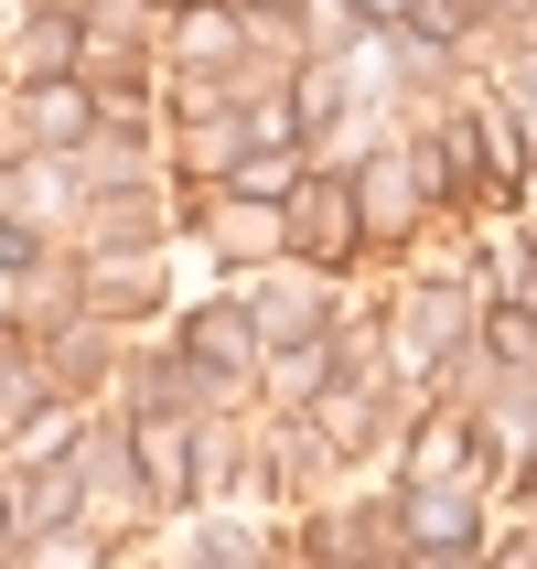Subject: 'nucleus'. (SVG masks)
I'll return each mask as SVG.
<instances>
[{
	"label": "nucleus",
	"mask_w": 537,
	"mask_h": 569,
	"mask_svg": "<svg viewBox=\"0 0 537 569\" xmlns=\"http://www.w3.org/2000/svg\"><path fill=\"white\" fill-rule=\"evenodd\" d=\"M216 248H237V258H269V248H280V226H269V216H216Z\"/></svg>",
	"instance_id": "14"
},
{
	"label": "nucleus",
	"mask_w": 537,
	"mask_h": 569,
	"mask_svg": "<svg viewBox=\"0 0 537 569\" xmlns=\"http://www.w3.org/2000/svg\"><path fill=\"white\" fill-rule=\"evenodd\" d=\"M76 43H87V32H76V22H64V11H54V22H32V43H22V64H32V76H43V87H54L64 64H76Z\"/></svg>",
	"instance_id": "8"
},
{
	"label": "nucleus",
	"mask_w": 537,
	"mask_h": 569,
	"mask_svg": "<svg viewBox=\"0 0 537 569\" xmlns=\"http://www.w3.org/2000/svg\"><path fill=\"white\" fill-rule=\"evenodd\" d=\"M355 193H366V226L387 237V226H409V193H419V172H409V161H366V183H355Z\"/></svg>",
	"instance_id": "4"
},
{
	"label": "nucleus",
	"mask_w": 537,
	"mask_h": 569,
	"mask_svg": "<svg viewBox=\"0 0 537 569\" xmlns=\"http://www.w3.org/2000/svg\"><path fill=\"white\" fill-rule=\"evenodd\" d=\"M87 129H97L87 87H64V76H54V87H32V140H87Z\"/></svg>",
	"instance_id": "3"
},
{
	"label": "nucleus",
	"mask_w": 537,
	"mask_h": 569,
	"mask_svg": "<svg viewBox=\"0 0 537 569\" xmlns=\"http://www.w3.org/2000/svg\"><path fill=\"white\" fill-rule=\"evenodd\" d=\"M140 462H151V495H161V506H172V495H183V462H193L183 419H151V430H140Z\"/></svg>",
	"instance_id": "5"
},
{
	"label": "nucleus",
	"mask_w": 537,
	"mask_h": 569,
	"mask_svg": "<svg viewBox=\"0 0 537 569\" xmlns=\"http://www.w3.org/2000/svg\"><path fill=\"white\" fill-rule=\"evenodd\" d=\"M409 569H474V538H463V548H419Z\"/></svg>",
	"instance_id": "19"
},
{
	"label": "nucleus",
	"mask_w": 537,
	"mask_h": 569,
	"mask_svg": "<svg viewBox=\"0 0 537 569\" xmlns=\"http://www.w3.org/2000/svg\"><path fill=\"white\" fill-rule=\"evenodd\" d=\"M484 333H495V355H527V366H537V312H527V301H495Z\"/></svg>",
	"instance_id": "11"
},
{
	"label": "nucleus",
	"mask_w": 537,
	"mask_h": 569,
	"mask_svg": "<svg viewBox=\"0 0 537 569\" xmlns=\"http://www.w3.org/2000/svg\"><path fill=\"white\" fill-rule=\"evenodd\" d=\"M237 183H248V193H290V183H301V172H290V161L269 151V161H237Z\"/></svg>",
	"instance_id": "18"
},
{
	"label": "nucleus",
	"mask_w": 537,
	"mask_h": 569,
	"mask_svg": "<svg viewBox=\"0 0 537 569\" xmlns=\"http://www.w3.org/2000/svg\"><path fill=\"white\" fill-rule=\"evenodd\" d=\"M463 451H474V430H463V419H430V430H419V462H409V473H419V483H441V473H463Z\"/></svg>",
	"instance_id": "7"
},
{
	"label": "nucleus",
	"mask_w": 537,
	"mask_h": 569,
	"mask_svg": "<svg viewBox=\"0 0 537 569\" xmlns=\"http://www.w3.org/2000/svg\"><path fill=\"white\" fill-rule=\"evenodd\" d=\"M290 11H301V0H290Z\"/></svg>",
	"instance_id": "20"
},
{
	"label": "nucleus",
	"mask_w": 537,
	"mask_h": 569,
	"mask_svg": "<svg viewBox=\"0 0 537 569\" xmlns=\"http://www.w3.org/2000/svg\"><path fill=\"white\" fill-rule=\"evenodd\" d=\"M301 322H322V290H312V301H301V290H280V301H258V333H280V345L301 333Z\"/></svg>",
	"instance_id": "13"
},
{
	"label": "nucleus",
	"mask_w": 537,
	"mask_h": 569,
	"mask_svg": "<svg viewBox=\"0 0 537 569\" xmlns=\"http://www.w3.org/2000/svg\"><path fill=\"white\" fill-rule=\"evenodd\" d=\"M474 151L495 161V183H516V129H506V108H474Z\"/></svg>",
	"instance_id": "12"
},
{
	"label": "nucleus",
	"mask_w": 537,
	"mask_h": 569,
	"mask_svg": "<svg viewBox=\"0 0 537 569\" xmlns=\"http://www.w3.org/2000/svg\"><path fill=\"white\" fill-rule=\"evenodd\" d=\"M301 43L345 54V43H355V0H301Z\"/></svg>",
	"instance_id": "10"
},
{
	"label": "nucleus",
	"mask_w": 537,
	"mask_h": 569,
	"mask_svg": "<svg viewBox=\"0 0 537 569\" xmlns=\"http://www.w3.org/2000/svg\"><path fill=\"white\" fill-rule=\"evenodd\" d=\"M32 569H97V548L76 527H54V538H32Z\"/></svg>",
	"instance_id": "16"
},
{
	"label": "nucleus",
	"mask_w": 537,
	"mask_h": 569,
	"mask_svg": "<svg viewBox=\"0 0 537 569\" xmlns=\"http://www.w3.org/2000/svg\"><path fill=\"white\" fill-rule=\"evenodd\" d=\"M237 43V11H183V54H226Z\"/></svg>",
	"instance_id": "15"
},
{
	"label": "nucleus",
	"mask_w": 537,
	"mask_h": 569,
	"mask_svg": "<svg viewBox=\"0 0 537 569\" xmlns=\"http://www.w3.org/2000/svg\"><path fill=\"white\" fill-rule=\"evenodd\" d=\"M322 377H334V355H322V345H301V355H280V387H290V398H301V387H322Z\"/></svg>",
	"instance_id": "17"
},
{
	"label": "nucleus",
	"mask_w": 537,
	"mask_h": 569,
	"mask_svg": "<svg viewBox=\"0 0 537 569\" xmlns=\"http://www.w3.org/2000/svg\"><path fill=\"white\" fill-rule=\"evenodd\" d=\"M474 11H484V0H409L398 22H409V32H430V43H463V32H474Z\"/></svg>",
	"instance_id": "9"
},
{
	"label": "nucleus",
	"mask_w": 537,
	"mask_h": 569,
	"mask_svg": "<svg viewBox=\"0 0 537 569\" xmlns=\"http://www.w3.org/2000/svg\"><path fill=\"white\" fill-rule=\"evenodd\" d=\"M290 204H301V216H290V237H301L312 258H345L355 237H366V204H355L345 183H301Z\"/></svg>",
	"instance_id": "1"
},
{
	"label": "nucleus",
	"mask_w": 537,
	"mask_h": 569,
	"mask_svg": "<svg viewBox=\"0 0 537 569\" xmlns=\"http://www.w3.org/2000/svg\"><path fill=\"white\" fill-rule=\"evenodd\" d=\"M409 527H419V548H463L474 538V506L463 495H409Z\"/></svg>",
	"instance_id": "6"
},
{
	"label": "nucleus",
	"mask_w": 537,
	"mask_h": 569,
	"mask_svg": "<svg viewBox=\"0 0 537 569\" xmlns=\"http://www.w3.org/2000/svg\"><path fill=\"white\" fill-rule=\"evenodd\" d=\"M183 355L237 377V366H248V322H237V312H193V322H183Z\"/></svg>",
	"instance_id": "2"
}]
</instances>
